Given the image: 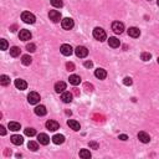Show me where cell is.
Returning <instances> with one entry per match:
<instances>
[{
	"instance_id": "9",
	"label": "cell",
	"mask_w": 159,
	"mask_h": 159,
	"mask_svg": "<svg viewBox=\"0 0 159 159\" xmlns=\"http://www.w3.org/2000/svg\"><path fill=\"white\" fill-rule=\"evenodd\" d=\"M60 51H61L62 55H65V56H70V55H72L73 50H72V47H71L70 45H67V44H64V45L61 46Z\"/></svg>"
},
{
	"instance_id": "12",
	"label": "cell",
	"mask_w": 159,
	"mask_h": 159,
	"mask_svg": "<svg viewBox=\"0 0 159 159\" xmlns=\"http://www.w3.org/2000/svg\"><path fill=\"white\" fill-rule=\"evenodd\" d=\"M138 139H139L142 143H149V142H150V137H149L148 133L139 132V133H138Z\"/></svg>"
},
{
	"instance_id": "17",
	"label": "cell",
	"mask_w": 159,
	"mask_h": 159,
	"mask_svg": "<svg viewBox=\"0 0 159 159\" xmlns=\"http://www.w3.org/2000/svg\"><path fill=\"white\" fill-rule=\"evenodd\" d=\"M95 76L99 80H104L107 77V72H106V70H103V69H97L95 71Z\"/></svg>"
},
{
	"instance_id": "3",
	"label": "cell",
	"mask_w": 159,
	"mask_h": 159,
	"mask_svg": "<svg viewBox=\"0 0 159 159\" xmlns=\"http://www.w3.org/2000/svg\"><path fill=\"white\" fill-rule=\"evenodd\" d=\"M27 101L30 104H37L40 102V95L37 92H30L27 96Z\"/></svg>"
},
{
	"instance_id": "37",
	"label": "cell",
	"mask_w": 159,
	"mask_h": 159,
	"mask_svg": "<svg viewBox=\"0 0 159 159\" xmlns=\"http://www.w3.org/2000/svg\"><path fill=\"white\" fill-rule=\"evenodd\" d=\"M90 147L93 148V149H98V143H96V142H90Z\"/></svg>"
},
{
	"instance_id": "33",
	"label": "cell",
	"mask_w": 159,
	"mask_h": 159,
	"mask_svg": "<svg viewBox=\"0 0 159 159\" xmlns=\"http://www.w3.org/2000/svg\"><path fill=\"white\" fill-rule=\"evenodd\" d=\"M26 50L29 52H35L36 51V46L34 44H27L26 45Z\"/></svg>"
},
{
	"instance_id": "19",
	"label": "cell",
	"mask_w": 159,
	"mask_h": 159,
	"mask_svg": "<svg viewBox=\"0 0 159 159\" xmlns=\"http://www.w3.org/2000/svg\"><path fill=\"white\" fill-rule=\"evenodd\" d=\"M108 45H110L111 47L116 49V47H119L121 42H119V40L117 39V37H110V39H108Z\"/></svg>"
},
{
	"instance_id": "31",
	"label": "cell",
	"mask_w": 159,
	"mask_h": 159,
	"mask_svg": "<svg viewBox=\"0 0 159 159\" xmlns=\"http://www.w3.org/2000/svg\"><path fill=\"white\" fill-rule=\"evenodd\" d=\"M51 5L55 8H62L64 3H62V0H51Z\"/></svg>"
},
{
	"instance_id": "4",
	"label": "cell",
	"mask_w": 159,
	"mask_h": 159,
	"mask_svg": "<svg viewBox=\"0 0 159 159\" xmlns=\"http://www.w3.org/2000/svg\"><path fill=\"white\" fill-rule=\"evenodd\" d=\"M75 53H76V56L80 57V58H83L88 55V50H87L85 46H77L76 50H75Z\"/></svg>"
},
{
	"instance_id": "21",
	"label": "cell",
	"mask_w": 159,
	"mask_h": 159,
	"mask_svg": "<svg viewBox=\"0 0 159 159\" xmlns=\"http://www.w3.org/2000/svg\"><path fill=\"white\" fill-rule=\"evenodd\" d=\"M69 80H70V83L73 86H77V85H80V82H81V77L77 76V75H71Z\"/></svg>"
},
{
	"instance_id": "39",
	"label": "cell",
	"mask_w": 159,
	"mask_h": 159,
	"mask_svg": "<svg viewBox=\"0 0 159 159\" xmlns=\"http://www.w3.org/2000/svg\"><path fill=\"white\" fill-rule=\"evenodd\" d=\"M85 87L87 88V91H93V86L90 85V83H85Z\"/></svg>"
},
{
	"instance_id": "35",
	"label": "cell",
	"mask_w": 159,
	"mask_h": 159,
	"mask_svg": "<svg viewBox=\"0 0 159 159\" xmlns=\"http://www.w3.org/2000/svg\"><path fill=\"white\" fill-rule=\"evenodd\" d=\"M0 44H1V50H6L8 49V41L5 39L0 40Z\"/></svg>"
},
{
	"instance_id": "26",
	"label": "cell",
	"mask_w": 159,
	"mask_h": 159,
	"mask_svg": "<svg viewBox=\"0 0 159 159\" xmlns=\"http://www.w3.org/2000/svg\"><path fill=\"white\" fill-rule=\"evenodd\" d=\"M21 62H23V65L29 66L32 62V58H31V56H29V55H24L21 57Z\"/></svg>"
},
{
	"instance_id": "22",
	"label": "cell",
	"mask_w": 159,
	"mask_h": 159,
	"mask_svg": "<svg viewBox=\"0 0 159 159\" xmlns=\"http://www.w3.org/2000/svg\"><path fill=\"white\" fill-rule=\"evenodd\" d=\"M52 142L55 144H62L65 142V137L62 134H55L52 137Z\"/></svg>"
},
{
	"instance_id": "18",
	"label": "cell",
	"mask_w": 159,
	"mask_h": 159,
	"mask_svg": "<svg viewBox=\"0 0 159 159\" xmlns=\"http://www.w3.org/2000/svg\"><path fill=\"white\" fill-rule=\"evenodd\" d=\"M128 35L131 37H139L140 30L138 27H129L128 29Z\"/></svg>"
},
{
	"instance_id": "23",
	"label": "cell",
	"mask_w": 159,
	"mask_h": 159,
	"mask_svg": "<svg viewBox=\"0 0 159 159\" xmlns=\"http://www.w3.org/2000/svg\"><path fill=\"white\" fill-rule=\"evenodd\" d=\"M46 113H47V111H46L45 106H37L35 108V114H37V116H45Z\"/></svg>"
},
{
	"instance_id": "42",
	"label": "cell",
	"mask_w": 159,
	"mask_h": 159,
	"mask_svg": "<svg viewBox=\"0 0 159 159\" xmlns=\"http://www.w3.org/2000/svg\"><path fill=\"white\" fill-rule=\"evenodd\" d=\"M16 29H18V26H16V25H14V26L10 27V30H11V31H16Z\"/></svg>"
},
{
	"instance_id": "24",
	"label": "cell",
	"mask_w": 159,
	"mask_h": 159,
	"mask_svg": "<svg viewBox=\"0 0 159 159\" xmlns=\"http://www.w3.org/2000/svg\"><path fill=\"white\" fill-rule=\"evenodd\" d=\"M20 128H21L20 123H18V122H9V129H10V131L18 132V131H20Z\"/></svg>"
},
{
	"instance_id": "14",
	"label": "cell",
	"mask_w": 159,
	"mask_h": 159,
	"mask_svg": "<svg viewBox=\"0 0 159 159\" xmlns=\"http://www.w3.org/2000/svg\"><path fill=\"white\" fill-rule=\"evenodd\" d=\"M15 87L18 90H26V87H27V83L24 81V80L21 78H18V80H15Z\"/></svg>"
},
{
	"instance_id": "8",
	"label": "cell",
	"mask_w": 159,
	"mask_h": 159,
	"mask_svg": "<svg viewBox=\"0 0 159 159\" xmlns=\"http://www.w3.org/2000/svg\"><path fill=\"white\" fill-rule=\"evenodd\" d=\"M49 18H50V20H52L53 23H58L61 20V14H60V11H57V10H51L49 12Z\"/></svg>"
},
{
	"instance_id": "5",
	"label": "cell",
	"mask_w": 159,
	"mask_h": 159,
	"mask_svg": "<svg viewBox=\"0 0 159 159\" xmlns=\"http://www.w3.org/2000/svg\"><path fill=\"white\" fill-rule=\"evenodd\" d=\"M112 30H113L116 34H122L124 30V24L121 21H114L112 24Z\"/></svg>"
},
{
	"instance_id": "45",
	"label": "cell",
	"mask_w": 159,
	"mask_h": 159,
	"mask_svg": "<svg viewBox=\"0 0 159 159\" xmlns=\"http://www.w3.org/2000/svg\"><path fill=\"white\" fill-rule=\"evenodd\" d=\"M158 64H159V57H158Z\"/></svg>"
},
{
	"instance_id": "28",
	"label": "cell",
	"mask_w": 159,
	"mask_h": 159,
	"mask_svg": "<svg viewBox=\"0 0 159 159\" xmlns=\"http://www.w3.org/2000/svg\"><path fill=\"white\" fill-rule=\"evenodd\" d=\"M80 157L83 158V159H90V158H91V153H90V150H87V149H82V150H80Z\"/></svg>"
},
{
	"instance_id": "7",
	"label": "cell",
	"mask_w": 159,
	"mask_h": 159,
	"mask_svg": "<svg viewBox=\"0 0 159 159\" xmlns=\"http://www.w3.org/2000/svg\"><path fill=\"white\" fill-rule=\"evenodd\" d=\"M46 128L49 129V131H51V132H55V131H57L58 128H60V124H58L56 121H47V122H46Z\"/></svg>"
},
{
	"instance_id": "6",
	"label": "cell",
	"mask_w": 159,
	"mask_h": 159,
	"mask_svg": "<svg viewBox=\"0 0 159 159\" xmlns=\"http://www.w3.org/2000/svg\"><path fill=\"white\" fill-rule=\"evenodd\" d=\"M61 25H62V27H64L65 30H71V29L73 27L75 23H73V20L71 19V18H65L61 21Z\"/></svg>"
},
{
	"instance_id": "2",
	"label": "cell",
	"mask_w": 159,
	"mask_h": 159,
	"mask_svg": "<svg viewBox=\"0 0 159 159\" xmlns=\"http://www.w3.org/2000/svg\"><path fill=\"white\" fill-rule=\"evenodd\" d=\"M21 19H23V21L26 23V24H34L36 21L35 15L31 14V12H29V11H24L23 12V14H21Z\"/></svg>"
},
{
	"instance_id": "38",
	"label": "cell",
	"mask_w": 159,
	"mask_h": 159,
	"mask_svg": "<svg viewBox=\"0 0 159 159\" xmlns=\"http://www.w3.org/2000/svg\"><path fill=\"white\" fill-rule=\"evenodd\" d=\"M92 66H93V64H92V61H86V62H85V67H87V69H91Z\"/></svg>"
},
{
	"instance_id": "41",
	"label": "cell",
	"mask_w": 159,
	"mask_h": 159,
	"mask_svg": "<svg viewBox=\"0 0 159 159\" xmlns=\"http://www.w3.org/2000/svg\"><path fill=\"white\" fill-rule=\"evenodd\" d=\"M118 138H119L121 140H127V139H128V137L125 136V134H119V137H118Z\"/></svg>"
},
{
	"instance_id": "29",
	"label": "cell",
	"mask_w": 159,
	"mask_h": 159,
	"mask_svg": "<svg viewBox=\"0 0 159 159\" xmlns=\"http://www.w3.org/2000/svg\"><path fill=\"white\" fill-rule=\"evenodd\" d=\"M10 55L12 57H18L20 55V49L18 47V46H14V47L10 49Z\"/></svg>"
},
{
	"instance_id": "15",
	"label": "cell",
	"mask_w": 159,
	"mask_h": 159,
	"mask_svg": "<svg viewBox=\"0 0 159 159\" xmlns=\"http://www.w3.org/2000/svg\"><path fill=\"white\" fill-rule=\"evenodd\" d=\"M67 125L71 129H73V131H80V128H81L80 123L77 122V121H75V119H69L67 121Z\"/></svg>"
},
{
	"instance_id": "40",
	"label": "cell",
	"mask_w": 159,
	"mask_h": 159,
	"mask_svg": "<svg viewBox=\"0 0 159 159\" xmlns=\"http://www.w3.org/2000/svg\"><path fill=\"white\" fill-rule=\"evenodd\" d=\"M5 133H6L5 128H4L3 125H0V134H1V136H5Z\"/></svg>"
},
{
	"instance_id": "1",
	"label": "cell",
	"mask_w": 159,
	"mask_h": 159,
	"mask_svg": "<svg viewBox=\"0 0 159 159\" xmlns=\"http://www.w3.org/2000/svg\"><path fill=\"white\" fill-rule=\"evenodd\" d=\"M93 37L96 40H98V41H104V40H106V37H107L106 31H104L103 29H101V27H96L93 30Z\"/></svg>"
},
{
	"instance_id": "34",
	"label": "cell",
	"mask_w": 159,
	"mask_h": 159,
	"mask_svg": "<svg viewBox=\"0 0 159 159\" xmlns=\"http://www.w3.org/2000/svg\"><path fill=\"white\" fill-rule=\"evenodd\" d=\"M123 83L125 86H131L132 83H133V81H132V78L131 77H125L124 80H123Z\"/></svg>"
},
{
	"instance_id": "11",
	"label": "cell",
	"mask_w": 159,
	"mask_h": 159,
	"mask_svg": "<svg viewBox=\"0 0 159 159\" xmlns=\"http://www.w3.org/2000/svg\"><path fill=\"white\" fill-rule=\"evenodd\" d=\"M10 140H11V143L15 144V145H21V144L24 143V138H23L21 136H18V134L11 136Z\"/></svg>"
},
{
	"instance_id": "27",
	"label": "cell",
	"mask_w": 159,
	"mask_h": 159,
	"mask_svg": "<svg viewBox=\"0 0 159 159\" xmlns=\"http://www.w3.org/2000/svg\"><path fill=\"white\" fill-rule=\"evenodd\" d=\"M27 147H29L30 150H32V152H36V150L39 149V144H37L36 142H34V140H30L27 143Z\"/></svg>"
},
{
	"instance_id": "44",
	"label": "cell",
	"mask_w": 159,
	"mask_h": 159,
	"mask_svg": "<svg viewBox=\"0 0 159 159\" xmlns=\"http://www.w3.org/2000/svg\"><path fill=\"white\" fill-rule=\"evenodd\" d=\"M157 4H158V6H159V0H158V1H157Z\"/></svg>"
},
{
	"instance_id": "36",
	"label": "cell",
	"mask_w": 159,
	"mask_h": 159,
	"mask_svg": "<svg viewBox=\"0 0 159 159\" xmlns=\"http://www.w3.org/2000/svg\"><path fill=\"white\" fill-rule=\"evenodd\" d=\"M66 69L69 71H75V65L72 62H67V64H66Z\"/></svg>"
},
{
	"instance_id": "30",
	"label": "cell",
	"mask_w": 159,
	"mask_h": 159,
	"mask_svg": "<svg viewBox=\"0 0 159 159\" xmlns=\"http://www.w3.org/2000/svg\"><path fill=\"white\" fill-rule=\"evenodd\" d=\"M25 134L26 136H29V137H34L35 134H36V129H34V128H26L25 129Z\"/></svg>"
},
{
	"instance_id": "10",
	"label": "cell",
	"mask_w": 159,
	"mask_h": 159,
	"mask_svg": "<svg viewBox=\"0 0 159 159\" xmlns=\"http://www.w3.org/2000/svg\"><path fill=\"white\" fill-rule=\"evenodd\" d=\"M37 140H39V143L42 144V145H47L50 143V138L47 134H45V133H40V134L37 136Z\"/></svg>"
},
{
	"instance_id": "20",
	"label": "cell",
	"mask_w": 159,
	"mask_h": 159,
	"mask_svg": "<svg viewBox=\"0 0 159 159\" xmlns=\"http://www.w3.org/2000/svg\"><path fill=\"white\" fill-rule=\"evenodd\" d=\"M65 90H66V83H65V82L60 81V82H57L56 85H55V91L57 92V93H61V92H65Z\"/></svg>"
},
{
	"instance_id": "16",
	"label": "cell",
	"mask_w": 159,
	"mask_h": 159,
	"mask_svg": "<svg viewBox=\"0 0 159 159\" xmlns=\"http://www.w3.org/2000/svg\"><path fill=\"white\" fill-rule=\"evenodd\" d=\"M61 99L65 103H71L72 102V93H71V92H62Z\"/></svg>"
},
{
	"instance_id": "25",
	"label": "cell",
	"mask_w": 159,
	"mask_h": 159,
	"mask_svg": "<svg viewBox=\"0 0 159 159\" xmlns=\"http://www.w3.org/2000/svg\"><path fill=\"white\" fill-rule=\"evenodd\" d=\"M0 83H1L3 86L10 85V77H8L6 75H1V76H0Z\"/></svg>"
},
{
	"instance_id": "32",
	"label": "cell",
	"mask_w": 159,
	"mask_h": 159,
	"mask_svg": "<svg viewBox=\"0 0 159 159\" xmlns=\"http://www.w3.org/2000/svg\"><path fill=\"white\" fill-rule=\"evenodd\" d=\"M150 57H152V55H150L149 52H143V53L140 55V58H142L143 61H149Z\"/></svg>"
},
{
	"instance_id": "13",
	"label": "cell",
	"mask_w": 159,
	"mask_h": 159,
	"mask_svg": "<svg viewBox=\"0 0 159 159\" xmlns=\"http://www.w3.org/2000/svg\"><path fill=\"white\" fill-rule=\"evenodd\" d=\"M19 37H20V40H23V41H27L31 39V32L29 30H21L19 34Z\"/></svg>"
},
{
	"instance_id": "43",
	"label": "cell",
	"mask_w": 159,
	"mask_h": 159,
	"mask_svg": "<svg viewBox=\"0 0 159 159\" xmlns=\"http://www.w3.org/2000/svg\"><path fill=\"white\" fill-rule=\"evenodd\" d=\"M5 156H11V150H5Z\"/></svg>"
}]
</instances>
